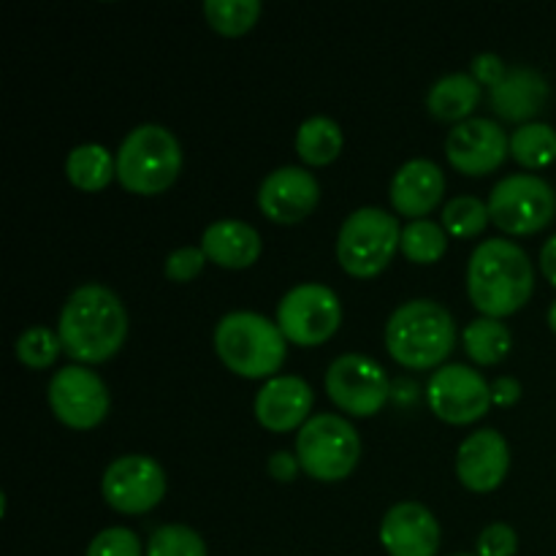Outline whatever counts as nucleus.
Masks as SVG:
<instances>
[{"label": "nucleus", "mask_w": 556, "mask_h": 556, "mask_svg": "<svg viewBox=\"0 0 556 556\" xmlns=\"http://www.w3.org/2000/svg\"><path fill=\"white\" fill-rule=\"evenodd\" d=\"M63 351L81 364H101L123 348L128 313L114 291L101 282L79 286L60 309L58 324Z\"/></svg>", "instance_id": "obj_1"}, {"label": "nucleus", "mask_w": 556, "mask_h": 556, "mask_svg": "<svg viewBox=\"0 0 556 556\" xmlns=\"http://www.w3.org/2000/svg\"><path fill=\"white\" fill-rule=\"evenodd\" d=\"M535 271L525 250L510 239H486L467 264V291L486 318H505L532 296Z\"/></svg>", "instance_id": "obj_2"}, {"label": "nucleus", "mask_w": 556, "mask_h": 556, "mask_svg": "<svg viewBox=\"0 0 556 556\" xmlns=\"http://www.w3.org/2000/svg\"><path fill=\"white\" fill-rule=\"evenodd\" d=\"M456 342L454 315L434 299L400 304L386 324V348L410 369H429L443 362Z\"/></svg>", "instance_id": "obj_3"}, {"label": "nucleus", "mask_w": 556, "mask_h": 556, "mask_svg": "<svg viewBox=\"0 0 556 556\" xmlns=\"http://www.w3.org/2000/svg\"><path fill=\"white\" fill-rule=\"evenodd\" d=\"M215 351L242 378H269L286 362V334L275 320L250 309L223 315L215 329Z\"/></svg>", "instance_id": "obj_4"}, {"label": "nucleus", "mask_w": 556, "mask_h": 556, "mask_svg": "<svg viewBox=\"0 0 556 556\" xmlns=\"http://www.w3.org/2000/svg\"><path fill=\"white\" fill-rule=\"evenodd\" d=\"M117 177L139 195H155L172 188L182 168V147L177 136L157 123L130 130L117 150Z\"/></svg>", "instance_id": "obj_5"}, {"label": "nucleus", "mask_w": 556, "mask_h": 556, "mask_svg": "<svg viewBox=\"0 0 556 556\" xmlns=\"http://www.w3.org/2000/svg\"><path fill=\"white\" fill-rule=\"evenodd\" d=\"M296 456L315 481H342L362 456V440L348 418L318 413L296 434Z\"/></svg>", "instance_id": "obj_6"}, {"label": "nucleus", "mask_w": 556, "mask_h": 556, "mask_svg": "<svg viewBox=\"0 0 556 556\" xmlns=\"http://www.w3.org/2000/svg\"><path fill=\"white\" fill-rule=\"evenodd\" d=\"M402 228L391 212L380 206H362L353 212L337 237V258L353 277H375L389 266L400 248Z\"/></svg>", "instance_id": "obj_7"}, {"label": "nucleus", "mask_w": 556, "mask_h": 556, "mask_svg": "<svg viewBox=\"0 0 556 556\" xmlns=\"http://www.w3.org/2000/svg\"><path fill=\"white\" fill-rule=\"evenodd\" d=\"M556 215L552 185L535 174H510L500 179L489 195V217L503 231L525 237L546 228Z\"/></svg>", "instance_id": "obj_8"}, {"label": "nucleus", "mask_w": 556, "mask_h": 556, "mask_svg": "<svg viewBox=\"0 0 556 556\" xmlns=\"http://www.w3.org/2000/svg\"><path fill=\"white\" fill-rule=\"evenodd\" d=\"M342 324V304L329 286L299 282L277 304V326L296 345H320Z\"/></svg>", "instance_id": "obj_9"}, {"label": "nucleus", "mask_w": 556, "mask_h": 556, "mask_svg": "<svg viewBox=\"0 0 556 556\" xmlns=\"http://www.w3.org/2000/svg\"><path fill=\"white\" fill-rule=\"evenodd\" d=\"M326 391L351 416H375L391 396V380L375 358L345 353L326 369Z\"/></svg>", "instance_id": "obj_10"}, {"label": "nucleus", "mask_w": 556, "mask_h": 556, "mask_svg": "<svg viewBox=\"0 0 556 556\" xmlns=\"http://www.w3.org/2000/svg\"><path fill=\"white\" fill-rule=\"evenodd\" d=\"M52 413L71 429H92L106 418L109 389L87 364H68L49 380Z\"/></svg>", "instance_id": "obj_11"}, {"label": "nucleus", "mask_w": 556, "mask_h": 556, "mask_svg": "<svg viewBox=\"0 0 556 556\" xmlns=\"http://www.w3.org/2000/svg\"><path fill=\"white\" fill-rule=\"evenodd\" d=\"M101 492L119 514H147L166 494V472L147 454L117 456L103 472Z\"/></svg>", "instance_id": "obj_12"}, {"label": "nucleus", "mask_w": 556, "mask_h": 556, "mask_svg": "<svg viewBox=\"0 0 556 556\" xmlns=\"http://www.w3.org/2000/svg\"><path fill=\"white\" fill-rule=\"evenodd\" d=\"M427 400L434 416L448 424H472L492 405V383L467 364H445L432 375Z\"/></svg>", "instance_id": "obj_13"}, {"label": "nucleus", "mask_w": 556, "mask_h": 556, "mask_svg": "<svg viewBox=\"0 0 556 556\" xmlns=\"http://www.w3.org/2000/svg\"><path fill=\"white\" fill-rule=\"evenodd\" d=\"M510 152V139L500 123L489 117H470L456 123L445 139V155L451 166L467 177H481L494 172Z\"/></svg>", "instance_id": "obj_14"}, {"label": "nucleus", "mask_w": 556, "mask_h": 556, "mask_svg": "<svg viewBox=\"0 0 556 556\" xmlns=\"http://www.w3.org/2000/svg\"><path fill=\"white\" fill-rule=\"evenodd\" d=\"M380 543L391 556H434L440 548V525L427 505L405 500L386 510Z\"/></svg>", "instance_id": "obj_15"}, {"label": "nucleus", "mask_w": 556, "mask_h": 556, "mask_svg": "<svg viewBox=\"0 0 556 556\" xmlns=\"http://www.w3.org/2000/svg\"><path fill=\"white\" fill-rule=\"evenodd\" d=\"M320 199V185L307 168L282 166L266 174L258 188V206L269 220L299 223L315 210Z\"/></svg>", "instance_id": "obj_16"}, {"label": "nucleus", "mask_w": 556, "mask_h": 556, "mask_svg": "<svg viewBox=\"0 0 556 556\" xmlns=\"http://www.w3.org/2000/svg\"><path fill=\"white\" fill-rule=\"evenodd\" d=\"M510 451L497 429H478L456 451V476L472 492H492L505 481Z\"/></svg>", "instance_id": "obj_17"}, {"label": "nucleus", "mask_w": 556, "mask_h": 556, "mask_svg": "<svg viewBox=\"0 0 556 556\" xmlns=\"http://www.w3.org/2000/svg\"><path fill=\"white\" fill-rule=\"evenodd\" d=\"M313 407V389L299 375H275L255 396V418L269 432L304 427Z\"/></svg>", "instance_id": "obj_18"}, {"label": "nucleus", "mask_w": 556, "mask_h": 556, "mask_svg": "<svg viewBox=\"0 0 556 556\" xmlns=\"http://www.w3.org/2000/svg\"><path fill=\"white\" fill-rule=\"evenodd\" d=\"M445 193L443 168L429 157H413L402 163L400 172L391 179V204L400 215L416 217L421 220L424 215L440 204Z\"/></svg>", "instance_id": "obj_19"}, {"label": "nucleus", "mask_w": 556, "mask_h": 556, "mask_svg": "<svg viewBox=\"0 0 556 556\" xmlns=\"http://www.w3.org/2000/svg\"><path fill=\"white\" fill-rule=\"evenodd\" d=\"M261 248H264L261 233L250 223L231 220V217L210 223L204 237H201V250L206 253V258L226 266V269H244V266L255 264Z\"/></svg>", "instance_id": "obj_20"}, {"label": "nucleus", "mask_w": 556, "mask_h": 556, "mask_svg": "<svg viewBox=\"0 0 556 556\" xmlns=\"http://www.w3.org/2000/svg\"><path fill=\"white\" fill-rule=\"evenodd\" d=\"M548 98V85L541 74L530 68H516L492 87V106L508 119H527L541 112Z\"/></svg>", "instance_id": "obj_21"}, {"label": "nucleus", "mask_w": 556, "mask_h": 556, "mask_svg": "<svg viewBox=\"0 0 556 556\" xmlns=\"http://www.w3.org/2000/svg\"><path fill=\"white\" fill-rule=\"evenodd\" d=\"M481 98V85L472 74H445L443 79L434 81L427 92V109L438 119H470V112L478 106Z\"/></svg>", "instance_id": "obj_22"}, {"label": "nucleus", "mask_w": 556, "mask_h": 556, "mask_svg": "<svg viewBox=\"0 0 556 556\" xmlns=\"http://www.w3.org/2000/svg\"><path fill=\"white\" fill-rule=\"evenodd\" d=\"M342 144H345L342 128L326 114H315V117L304 119L296 130V152L309 166L331 163L342 152Z\"/></svg>", "instance_id": "obj_23"}, {"label": "nucleus", "mask_w": 556, "mask_h": 556, "mask_svg": "<svg viewBox=\"0 0 556 556\" xmlns=\"http://www.w3.org/2000/svg\"><path fill=\"white\" fill-rule=\"evenodd\" d=\"M65 174L81 190H103L117 174V161L103 144H79L65 157Z\"/></svg>", "instance_id": "obj_24"}, {"label": "nucleus", "mask_w": 556, "mask_h": 556, "mask_svg": "<svg viewBox=\"0 0 556 556\" xmlns=\"http://www.w3.org/2000/svg\"><path fill=\"white\" fill-rule=\"evenodd\" d=\"M462 340H465V351L470 353L472 362L483 364V367L503 362L514 345V334L508 326L500 318H486V315L467 324Z\"/></svg>", "instance_id": "obj_25"}, {"label": "nucleus", "mask_w": 556, "mask_h": 556, "mask_svg": "<svg viewBox=\"0 0 556 556\" xmlns=\"http://www.w3.org/2000/svg\"><path fill=\"white\" fill-rule=\"evenodd\" d=\"M510 152L527 168H543L556 161V130L548 123H525L510 136Z\"/></svg>", "instance_id": "obj_26"}, {"label": "nucleus", "mask_w": 556, "mask_h": 556, "mask_svg": "<svg viewBox=\"0 0 556 556\" xmlns=\"http://www.w3.org/2000/svg\"><path fill=\"white\" fill-rule=\"evenodd\" d=\"M400 248L416 264H434L448 248V233L440 223L421 217V220H410L402 228Z\"/></svg>", "instance_id": "obj_27"}, {"label": "nucleus", "mask_w": 556, "mask_h": 556, "mask_svg": "<svg viewBox=\"0 0 556 556\" xmlns=\"http://www.w3.org/2000/svg\"><path fill=\"white\" fill-rule=\"evenodd\" d=\"M204 14L217 33H248L261 16V0H206Z\"/></svg>", "instance_id": "obj_28"}, {"label": "nucleus", "mask_w": 556, "mask_h": 556, "mask_svg": "<svg viewBox=\"0 0 556 556\" xmlns=\"http://www.w3.org/2000/svg\"><path fill=\"white\" fill-rule=\"evenodd\" d=\"M489 220H492L489 204H483L476 195H456L443 206V228L454 237H476L486 228Z\"/></svg>", "instance_id": "obj_29"}, {"label": "nucleus", "mask_w": 556, "mask_h": 556, "mask_svg": "<svg viewBox=\"0 0 556 556\" xmlns=\"http://www.w3.org/2000/svg\"><path fill=\"white\" fill-rule=\"evenodd\" d=\"M63 351L58 331L47 329V326H30L16 340V358L30 369H47L52 367L54 358Z\"/></svg>", "instance_id": "obj_30"}, {"label": "nucleus", "mask_w": 556, "mask_h": 556, "mask_svg": "<svg viewBox=\"0 0 556 556\" xmlns=\"http://www.w3.org/2000/svg\"><path fill=\"white\" fill-rule=\"evenodd\" d=\"M147 556H206L204 538L185 525H163L152 532Z\"/></svg>", "instance_id": "obj_31"}, {"label": "nucleus", "mask_w": 556, "mask_h": 556, "mask_svg": "<svg viewBox=\"0 0 556 556\" xmlns=\"http://www.w3.org/2000/svg\"><path fill=\"white\" fill-rule=\"evenodd\" d=\"M85 556H141V541L128 527H109L92 538Z\"/></svg>", "instance_id": "obj_32"}, {"label": "nucleus", "mask_w": 556, "mask_h": 556, "mask_svg": "<svg viewBox=\"0 0 556 556\" xmlns=\"http://www.w3.org/2000/svg\"><path fill=\"white\" fill-rule=\"evenodd\" d=\"M516 552H519V535L505 521L483 527L478 535V556H514Z\"/></svg>", "instance_id": "obj_33"}, {"label": "nucleus", "mask_w": 556, "mask_h": 556, "mask_svg": "<svg viewBox=\"0 0 556 556\" xmlns=\"http://www.w3.org/2000/svg\"><path fill=\"white\" fill-rule=\"evenodd\" d=\"M204 264H206V253L201 248H193V244H188V248H177L174 253H168L166 258V277L174 282H188L204 269Z\"/></svg>", "instance_id": "obj_34"}, {"label": "nucleus", "mask_w": 556, "mask_h": 556, "mask_svg": "<svg viewBox=\"0 0 556 556\" xmlns=\"http://www.w3.org/2000/svg\"><path fill=\"white\" fill-rule=\"evenodd\" d=\"M472 76L478 79V85H489V87H497L500 81L505 79V65L497 54L492 52H483L472 60Z\"/></svg>", "instance_id": "obj_35"}, {"label": "nucleus", "mask_w": 556, "mask_h": 556, "mask_svg": "<svg viewBox=\"0 0 556 556\" xmlns=\"http://www.w3.org/2000/svg\"><path fill=\"white\" fill-rule=\"evenodd\" d=\"M299 467H302L299 456L288 454V451H275V454L269 456V476L275 478V481H293Z\"/></svg>", "instance_id": "obj_36"}, {"label": "nucleus", "mask_w": 556, "mask_h": 556, "mask_svg": "<svg viewBox=\"0 0 556 556\" xmlns=\"http://www.w3.org/2000/svg\"><path fill=\"white\" fill-rule=\"evenodd\" d=\"M521 400V383L510 375H500L492 383V402L500 407H510Z\"/></svg>", "instance_id": "obj_37"}, {"label": "nucleus", "mask_w": 556, "mask_h": 556, "mask_svg": "<svg viewBox=\"0 0 556 556\" xmlns=\"http://www.w3.org/2000/svg\"><path fill=\"white\" fill-rule=\"evenodd\" d=\"M541 266H543V275L548 277V282L556 286V233L554 237H548L546 244L541 248Z\"/></svg>", "instance_id": "obj_38"}, {"label": "nucleus", "mask_w": 556, "mask_h": 556, "mask_svg": "<svg viewBox=\"0 0 556 556\" xmlns=\"http://www.w3.org/2000/svg\"><path fill=\"white\" fill-rule=\"evenodd\" d=\"M548 326H552V329L556 331V302L552 304V307H548Z\"/></svg>", "instance_id": "obj_39"}, {"label": "nucleus", "mask_w": 556, "mask_h": 556, "mask_svg": "<svg viewBox=\"0 0 556 556\" xmlns=\"http://www.w3.org/2000/svg\"><path fill=\"white\" fill-rule=\"evenodd\" d=\"M456 556H478V554H456Z\"/></svg>", "instance_id": "obj_40"}]
</instances>
